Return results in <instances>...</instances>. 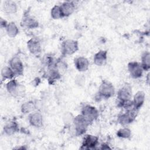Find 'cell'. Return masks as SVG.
<instances>
[{
  "mask_svg": "<svg viewBox=\"0 0 150 150\" xmlns=\"http://www.w3.org/2000/svg\"><path fill=\"white\" fill-rule=\"evenodd\" d=\"M7 31H8V35L10 36L13 37V36H15V35L17 33L18 29L14 23H11L10 24H9L7 28Z\"/></svg>",
  "mask_w": 150,
  "mask_h": 150,
  "instance_id": "obj_13",
  "label": "cell"
},
{
  "mask_svg": "<svg viewBox=\"0 0 150 150\" xmlns=\"http://www.w3.org/2000/svg\"><path fill=\"white\" fill-rule=\"evenodd\" d=\"M13 72L8 67H5L2 69V75L5 78L10 79L13 76Z\"/></svg>",
  "mask_w": 150,
  "mask_h": 150,
  "instance_id": "obj_14",
  "label": "cell"
},
{
  "mask_svg": "<svg viewBox=\"0 0 150 150\" xmlns=\"http://www.w3.org/2000/svg\"><path fill=\"white\" fill-rule=\"evenodd\" d=\"M76 65L80 71H84L88 67V62L85 58L79 57L76 60Z\"/></svg>",
  "mask_w": 150,
  "mask_h": 150,
  "instance_id": "obj_4",
  "label": "cell"
},
{
  "mask_svg": "<svg viewBox=\"0 0 150 150\" xmlns=\"http://www.w3.org/2000/svg\"><path fill=\"white\" fill-rule=\"evenodd\" d=\"M62 13L63 15H68L73 11V6L70 3H65L60 7Z\"/></svg>",
  "mask_w": 150,
  "mask_h": 150,
  "instance_id": "obj_8",
  "label": "cell"
},
{
  "mask_svg": "<svg viewBox=\"0 0 150 150\" xmlns=\"http://www.w3.org/2000/svg\"><path fill=\"white\" fill-rule=\"evenodd\" d=\"M131 96V92L130 88L128 87H125L120 90L119 92V97L121 100H128L129 99Z\"/></svg>",
  "mask_w": 150,
  "mask_h": 150,
  "instance_id": "obj_7",
  "label": "cell"
},
{
  "mask_svg": "<svg viewBox=\"0 0 150 150\" xmlns=\"http://www.w3.org/2000/svg\"><path fill=\"white\" fill-rule=\"evenodd\" d=\"M77 48L76 42L72 40H68L65 42L64 50L67 53L71 54L74 52Z\"/></svg>",
  "mask_w": 150,
  "mask_h": 150,
  "instance_id": "obj_6",
  "label": "cell"
},
{
  "mask_svg": "<svg viewBox=\"0 0 150 150\" xmlns=\"http://www.w3.org/2000/svg\"><path fill=\"white\" fill-rule=\"evenodd\" d=\"M129 70L131 71L132 76H133L135 77H139L141 75V69L137 63H131L129 64Z\"/></svg>",
  "mask_w": 150,
  "mask_h": 150,
  "instance_id": "obj_2",
  "label": "cell"
},
{
  "mask_svg": "<svg viewBox=\"0 0 150 150\" xmlns=\"http://www.w3.org/2000/svg\"><path fill=\"white\" fill-rule=\"evenodd\" d=\"M52 15L54 18H59L62 16V13L60 8L59 6H55L52 11Z\"/></svg>",
  "mask_w": 150,
  "mask_h": 150,
  "instance_id": "obj_15",
  "label": "cell"
},
{
  "mask_svg": "<svg viewBox=\"0 0 150 150\" xmlns=\"http://www.w3.org/2000/svg\"><path fill=\"white\" fill-rule=\"evenodd\" d=\"M97 140H98L97 137L91 136V135H87L84 138L83 146H86L87 148L93 147L97 143Z\"/></svg>",
  "mask_w": 150,
  "mask_h": 150,
  "instance_id": "obj_3",
  "label": "cell"
},
{
  "mask_svg": "<svg viewBox=\"0 0 150 150\" xmlns=\"http://www.w3.org/2000/svg\"><path fill=\"white\" fill-rule=\"evenodd\" d=\"M117 134L119 137H123V138H128L130 136L131 132L128 129H122L120 130L118 132Z\"/></svg>",
  "mask_w": 150,
  "mask_h": 150,
  "instance_id": "obj_16",
  "label": "cell"
},
{
  "mask_svg": "<svg viewBox=\"0 0 150 150\" xmlns=\"http://www.w3.org/2000/svg\"><path fill=\"white\" fill-rule=\"evenodd\" d=\"M15 127H16L13 124H11L10 125H8V126H6V127H5V131L8 134H11L13 133V132H15Z\"/></svg>",
  "mask_w": 150,
  "mask_h": 150,
  "instance_id": "obj_17",
  "label": "cell"
},
{
  "mask_svg": "<svg viewBox=\"0 0 150 150\" xmlns=\"http://www.w3.org/2000/svg\"><path fill=\"white\" fill-rule=\"evenodd\" d=\"M106 60V52L100 51L96 56L94 58V61L96 64L101 66L104 64Z\"/></svg>",
  "mask_w": 150,
  "mask_h": 150,
  "instance_id": "obj_5",
  "label": "cell"
},
{
  "mask_svg": "<svg viewBox=\"0 0 150 150\" xmlns=\"http://www.w3.org/2000/svg\"><path fill=\"white\" fill-rule=\"evenodd\" d=\"M30 122L32 123V125L36 126V127H39L42 124V118L41 116L39 114H33L30 117Z\"/></svg>",
  "mask_w": 150,
  "mask_h": 150,
  "instance_id": "obj_11",
  "label": "cell"
},
{
  "mask_svg": "<svg viewBox=\"0 0 150 150\" xmlns=\"http://www.w3.org/2000/svg\"><path fill=\"white\" fill-rule=\"evenodd\" d=\"M144 95L142 92H139L135 96V99H134V102L135 106L137 107H140L143 101H144Z\"/></svg>",
  "mask_w": 150,
  "mask_h": 150,
  "instance_id": "obj_12",
  "label": "cell"
},
{
  "mask_svg": "<svg viewBox=\"0 0 150 150\" xmlns=\"http://www.w3.org/2000/svg\"><path fill=\"white\" fill-rule=\"evenodd\" d=\"M101 93L106 97H110L113 95L114 93V88L111 84H108V83H104L102 84L100 87Z\"/></svg>",
  "mask_w": 150,
  "mask_h": 150,
  "instance_id": "obj_1",
  "label": "cell"
},
{
  "mask_svg": "<svg viewBox=\"0 0 150 150\" xmlns=\"http://www.w3.org/2000/svg\"><path fill=\"white\" fill-rule=\"evenodd\" d=\"M11 64L12 67L13 68V70H15L16 71H22V64L21 63V62L16 58L13 59L11 62Z\"/></svg>",
  "mask_w": 150,
  "mask_h": 150,
  "instance_id": "obj_9",
  "label": "cell"
},
{
  "mask_svg": "<svg viewBox=\"0 0 150 150\" xmlns=\"http://www.w3.org/2000/svg\"><path fill=\"white\" fill-rule=\"evenodd\" d=\"M28 46H29V48L30 50L33 53L39 52V51L40 46H39V44L38 42L35 41L33 39L29 42Z\"/></svg>",
  "mask_w": 150,
  "mask_h": 150,
  "instance_id": "obj_10",
  "label": "cell"
}]
</instances>
